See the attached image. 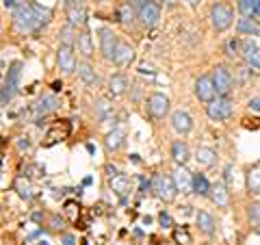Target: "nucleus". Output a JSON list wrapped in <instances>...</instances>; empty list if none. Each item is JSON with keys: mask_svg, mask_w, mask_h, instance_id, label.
<instances>
[{"mask_svg": "<svg viewBox=\"0 0 260 245\" xmlns=\"http://www.w3.org/2000/svg\"><path fill=\"white\" fill-rule=\"evenodd\" d=\"M3 5H5V9H15V7H18L15 0H3Z\"/></svg>", "mask_w": 260, "mask_h": 245, "instance_id": "46", "label": "nucleus"}, {"mask_svg": "<svg viewBox=\"0 0 260 245\" xmlns=\"http://www.w3.org/2000/svg\"><path fill=\"white\" fill-rule=\"evenodd\" d=\"M76 26H72V24L68 22L65 26L59 30V39H61V44H65V46H74L76 42H78V33L74 30Z\"/></svg>", "mask_w": 260, "mask_h": 245, "instance_id": "29", "label": "nucleus"}, {"mask_svg": "<svg viewBox=\"0 0 260 245\" xmlns=\"http://www.w3.org/2000/svg\"><path fill=\"white\" fill-rule=\"evenodd\" d=\"M124 139H126V135L115 128V130H111V133L107 135V139H104V145H107L109 152H117L121 145H124Z\"/></svg>", "mask_w": 260, "mask_h": 245, "instance_id": "25", "label": "nucleus"}, {"mask_svg": "<svg viewBox=\"0 0 260 245\" xmlns=\"http://www.w3.org/2000/svg\"><path fill=\"white\" fill-rule=\"evenodd\" d=\"M223 174H225V176H223V178H225V182L230 185V182H232V165H228V167H225V171H223Z\"/></svg>", "mask_w": 260, "mask_h": 245, "instance_id": "44", "label": "nucleus"}, {"mask_svg": "<svg viewBox=\"0 0 260 245\" xmlns=\"http://www.w3.org/2000/svg\"><path fill=\"white\" fill-rule=\"evenodd\" d=\"M18 148L24 152V150H30V139L28 137H20L18 139Z\"/></svg>", "mask_w": 260, "mask_h": 245, "instance_id": "42", "label": "nucleus"}, {"mask_svg": "<svg viewBox=\"0 0 260 245\" xmlns=\"http://www.w3.org/2000/svg\"><path fill=\"white\" fill-rule=\"evenodd\" d=\"M152 191L158 200L162 202H174L178 195V187L174 182V176H165V174H154L152 176Z\"/></svg>", "mask_w": 260, "mask_h": 245, "instance_id": "3", "label": "nucleus"}, {"mask_svg": "<svg viewBox=\"0 0 260 245\" xmlns=\"http://www.w3.org/2000/svg\"><path fill=\"white\" fill-rule=\"evenodd\" d=\"M202 3V0H186V5H189V7H193V9H195V7H198Z\"/></svg>", "mask_w": 260, "mask_h": 245, "instance_id": "47", "label": "nucleus"}, {"mask_svg": "<svg viewBox=\"0 0 260 245\" xmlns=\"http://www.w3.org/2000/svg\"><path fill=\"white\" fill-rule=\"evenodd\" d=\"M137 5H143V3H152V0H135Z\"/></svg>", "mask_w": 260, "mask_h": 245, "instance_id": "52", "label": "nucleus"}, {"mask_svg": "<svg viewBox=\"0 0 260 245\" xmlns=\"http://www.w3.org/2000/svg\"><path fill=\"white\" fill-rule=\"evenodd\" d=\"M76 70H78V78L83 80L87 87H95V85H98V80H100V78H98L95 70H93L89 63H78Z\"/></svg>", "mask_w": 260, "mask_h": 245, "instance_id": "21", "label": "nucleus"}, {"mask_svg": "<svg viewBox=\"0 0 260 245\" xmlns=\"http://www.w3.org/2000/svg\"><path fill=\"white\" fill-rule=\"evenodd\" d=\"M65 213L70 215V219H76V204H74V202H68V204H65Z\"/></svg>", "mask_w": 260, "mask_h": 245, "instance_id": "41", "label": "nucleus"}, {"mask_svg": "<svg viewBox=\"0 0 260 245\" xmlns=\"http://www.w3.org/2000/svg\"><path fill=\"white\" fill-rule=\"evenodd\" d=\"M195 96H198L200 102H206L210 104L219 96L217 89H215V83H213V76H200L195 80Z\"/></svg>", "mask_w": 260, "mask_h": 245, "instance_id": "7", "label": "nucleus"}, {"mask_svg": "<svg viewBox=\"0 0 260 245\" xmlns=\"http://www.w3.org/2000/svg\"><path fill=\"white\" fill-rule=\"evenodd\" d=\"M210 198H213V202L217 204V206H228V191H225V187L221 182H217L213 189H210Z\"/></svg>", "mask_w": 260, "mask_h": 245, "instance_id": "33", "label": "nucleus"}, {"mask_svg": "<svg viewBox=\"0 0 260 245\" xmlns=\"http://www.w3.org/2000/svg\"><path fill=\"white\" fill-rule=\"evenodd\" d=\"M15 191L20 193L22 200H32L35 198V189H32V185L26 180V178H18V180H15Z\"/></svg>", "mask_w": 260, "mask_h": 245, "instance_id": "31", "label": "nucleus"}, {"mask_svg": "<svg viewBox=\"0 0 260 245\" xmlns=\"http://www.w3.org/2000/svg\"><path fill=\"white\" fill-rule=\"evenodd\" d=\"M210 189H213V187H210L208 178L204 174H195L193 176V193L195 195H202V198H204V195H210Z\"/></svg>", "mask_w": 260, "mask_h": 245, "instance_id": "28", "label": "nucleus"}, {"mask_svg": "<svg viewBox=\"0 0 260 245\" xmlns=\"http://www.w3.org/2000/svg\"><path fill=\"white\" fill-rule=\"evenodd\" d=\"M158 222H160V226H162V228H172V226H174V222H172V215H169L167 210H162V213L158 215Z\"/></svg>", "mask_w": 260, "mask_h": 245, "instance_id": "40", "label": "nucleus"}, {"mask_svg": "<svg viewBox=\"0 0 260 245\" xmlns=\"http://www.w3.org/2000/svg\"><path fill=\"white\" fill-rule=\"evenodd\" d=\"M172 128L178 135H189L193 130V117L186 111H176L172 115Z\"/></svg>", "mask_w": 260, "mask_h": 245, "instance_id": "16", "label": "nucleus"}, {"mask_svg": "<svg viewBox=\"0 0 260 245\" xmlns=\"http://www.w3.org/2000/svg\"><path fill=\"white\" fill-rule=\"evenodd\" d=\"M195 219H198V226H200V230L204 234H213L215 232V217L210 213H206V210H200V213L195 215Z\"/></svg>", "mask_w": 260, "mask_h": 245, "instance_id": "27", "label": "nucleus"}, {"mask_svg": "<svg viewBox=\"0 0 260 245\" xmlns=\"http://www.w3.org/2000/svg\"><path fill=\"white\" fill-rule=\"evenodd\" d=\"M76 46H78V52L89 59V56L93 54V39H91V33H89V30H83V33H80Z\"/></svg>", "mask_w": 260, "mask_h": 245, "instance_id": "24", "label": "nucleus"}, {"mask_svg": "<svg viewBox=\"0 0 260 245\" xmlns=\"http://www.w3.org/2000/svg\"><path fill=\"white\" fill-rule=\"evenodd\" d=\"M128 89V78L124 74H113L109 80V91L111 96H124Z\"/></svg>", "mask_w": 260, "mask_h": 245, "instance_id": "23", "label": "nucleus"}, {"mask_svg": "<svg viewBox=\"0 0 260 245\" xmlns=\"http://www.w3.org/2000/svg\"><path fill=\"white\" fill-rule=\"evenodd\" d=\"M232 111H234V104L228 96H217L213 102L206 107V113L208 117L213 121H225L232 117Z\"/></svg>", "mask_w": 260, "mask_h": 245, "instance_id": "5", "label": "nucleus"}, {"mask_svg": "<svg viewBox=\"0 0 260 245\" xmlns=\"http://www.w3.org/2000/svg\"><path fill=\"white\" fill-rule=\"evenodd\" d=\"M241 48H243V42H239V39H228L225 42V54L237 56V54H241Z\"/></svg>", "mask_w": 260, "mask_h": 245, "instance_id": "38", "label": "nucleus"}, {"mask_svg": "<svg viewBox=\"0 0 260 245\" xmlns=\"http://www.w3.org/2000/svg\"><path fill=\"white\" fill-rule=\"evenodd\" d=\"M65 15H68V22L76 28L87 26V11L85 5H74V3H65Z\"/></svg>", "mask_w": 260, "mask_h": 245, "instance_id": "14", "label": "nucleus"}, {"mask_svg": "<svg viewBox=\"0 0 260 245\" xmlns=\"http://www.w3.org/2000/svg\"><path fill=\"white\" fill-rule=\"evenodd\" d=\"M165 3H167V5H172V0H165Z\"/></svg>", "mask_w": 260, "mask_h": 245, "instance_id": "53", "label": "nucleus"}, {"mask_svg": "<svg viewBox=\"0 0 260 245\" xmlns=\"http://www.w3.org/2000/svg\"><path fill=\"white\" fill-rule=\"evenodd\" d=\"M160 20V7L154 3H143L139 5V22L143 24L145 28H154Z\"/></svg>", "mask_w": 260, "mask_h": 245, "instance_id": "9", "label": "nucleus"}, {"mask_svg": "<svg viewBox=\"0 0 260 245\" xmlns=\"http://www.w3.org/2000/svg\"><path fill=\"white\" fill-rule=\"evenodd\" d=\"M241 56H243V61H245L247 68L260 72V48L251 42V39H245V42H243Z\"/></svg>", "mask_w": 260, "mask_h": 245, "instance_id": "13", "label": "nucleus"}, {"mask_svg": "<svg viewBox=\"0 0 260 245\" xmlns=\"http://www.w3.org/2000/svg\"><path fill=\"white\" fill-rule=\"evenodd\" d=\"M237 30L239 35H260V26L254 18H241L237 22Z\"/></svg>", "mask_w": 260, "mask_h": 245, "instance_id": "26", "label": "nucleus"}, {"mask_svg": "<svg viewBox=\"0 0 260 245\" xmlns=\"http://www.w3.org/2000/svg\"><path fill=\"white\" fill-rule=\"evenodd\" d=\"M256 9H258V0H239V11L245 18H254Z\"/></svg>", "mask_w": 260, "mask_h": 245, "instance_id": "36", "label": "nucleus"}, {"mask_svg": "<svg viewBox=\"0 0 260 245\" xmlns=\"http://www.w3.org/2000/svg\"><path fill=\"white\" fill-rule=\"evenodd\" d=\"M249 111L260 113V98H254V100H249Z\"/></svg>", "mask_w": 260, "mask_h": 245, "instance_id": "43", "label": "nucleus"}, {"mask_svg": "<svg viewBox=\"0 0 260 245\" xmlns=\"http://www.w3.org/2000/svg\"><path fill=\"white\" fill-rule=\"evenodd\" d=\"M13 26L20 33H37L42 30V24H39L35 11H32L30 3H18V7L13 9Z\"/></svg>", "mask_w": 260, "mask_h": 245, "instance_id": "1", "label": "nucleus"}, {"mask_svg": "<svg viewBox=\"0 0 260 245\" xmlns=\"http://www.w3.org/2000/svg\"><path fill=\"white\" fill-rule=\"evenodd\" d=\"M174 241L178 245H191V234L186 228H176L174 230Z\"/></svg>", "mask_w": 260, "mask_h": 245, "instance_id": "37", "label": "nucleus"}, {"mask_svg": "<svg viewBox=\"0 0 260 245\" xmlns=\"http://www.w3.org/2000/svg\"><path fill=\"white\" fill-rule=\"evenodd\" d=\"M174 182L178 187V191L182 193H193V174H189L184 167H178L174 171Z\"/></svg>", "mask_w": 260, "mask_h": 245, "instance_id": "18", "label": "nucleus"}, {"mask_svg": "<svg viewBox=\"0 0 260 245\" xmlns=\"http://www.w3.org/2000/svg\"><path fill=\"white\" fill-rule=\"evenodd\" d=\"M180 210H182V213H184V215H191V206H182Z\"/></svg>", "mask_w": 260, "mask_h": 245, "instance_id": "50", "label": "nucleus"}, {"mask_svg": "<svg viewBox=\"0 0 260 245\" xmlns=\"http://www.w3.org/2000/svg\"><path fill=\"white\" fill-rule=\"evenodd\" d=\"M65 3H74V5H85V0H65Z\"/></svg>", "mask_w": 260, "mask_h": 245, "instance_id": "51", "label": "nucleus"}, {"mask_svg": "<svg viewBox=\"0 0 260 245\" xmlns=\"http://www.w3.org/2000/svg\"><path fill=\"white\" fill-rule=\"evenodd\" d=\"M20 78H22V61H13L9 72L5 74V80H3V94H0V100H3V107L11 102V98L15 96L20 87Z\"/></svg>", "mask_w": 260, "mask_h": 245, "instance_id": "2", "label": "nucleus"}, {"mask_svg": "<svg viewBox=\"0 0 260 245\" xmlns=\"http://www.w3.org/2000/svg\"><path fill=\"white\" fill-rule=\"evenodd\" d=\"M213 83H215V89L219 96H228L232 91V76H230V72H228V68L217 65L213 70Z\"/></svg>", "mask_w": 260, "mask_h": 245, "instance_id": "11", "label": "nucleus"}, {"mask_svg": "<svg viewBox=\"0 0 260 245\" xmlns=\"http://www.w3.org/2000/svg\"><path fill=\"white\" fill-rule=\"evenodd\" d=\"M61 87H63V85L59 83V80H56V83H52V89H54V91H59V89H61Z\"/></svg>", "mask_w": 260, "mask_h": 245, "instance_id": "49", "label": "nucleus"}, {"mask_svg": "<svg viewBox=\"0 0 260 245\" xmlns=\"http://www.w3.org/2000/svg\"><path fill=\"white\" fill-rule=\"evenodd\" d=\"M137 18H139V9H135L133 0H126V3H121L117 7V11H115V20L121 22L124 26H133Z\"/></svg>", "mask_w": 260, "mask_h": 245, "instance_id": "15", "label": "nucleus"}, {"mask_svg": "<svg viewBox=\"0 0 260 245\" xmlns=\"http://www.w3.org/2000/svg\"><path fill=\"white\" fill-rule=\"evenodd\" d=\"M98 35H100V50H102V56H104L107 61H113V54H115L117 46H119L117 35H115V33H113L109 26H102L100 30H98Z\"/></svg>", "mask_w": 260, "mask_h": 245, "instance_id": "6", "label": "nucleus"}, {"mask_svg": "<svg viewBox=\"0 0 260 245\" xmlns=\"http://www.w3.org/2000/svg\"><path fill=\"white\" fill-rule=\"evenodd\" d=\"M72 133V124L68 119H59L56 124L50 126V130H48V135H46V145H54V143H59V141H65V139L70 137Z\"/></svg>", "mask_w": 260, "mask_h": 245, "instance_id": "10", "label": "nucleus"}, {"mask_svg": "<svg viewBox=\"0 0 260 245\" xmlns=\"http://www.w3.org/2000/svg\"><path fill=\"white\" fill-rule=\"evenodd\" d=\"M56 65L63 74H72L78 65H76V56H74V46H59V52H56Z\"/></svg>", "mask_w": 260, "mask_h": 245, "instance_id": "8", "label": "nucleus"}, {"mask_svg": "<svg viewBox=\"0 0 260 245\" xmlns=\"http://www.w3.org/2000/svg\"><path fill=\"white\" fill-rule=\"evenodd\" d=\"M210 22H213V28L217 33H223L232 26L234 22V11L230 5L225 3H215L213 7H210Z\"/></svg>", "mask_w": 260, "mask_h": 245, "instance_id": "4", "label": "nucleus"}, {"mask_svg": "<svg viewBox=\"0 0 260 245\" xmlns=\"http://www.w3.org/2000/svg\"><path fill=\"white\" fill-rule=\"evenodd\" d=\"M133 61H135V48L126 42H119L115 54H113V63L119 65V68H124V65H130Z\"/></svg>", "mask_w": 260, "mask_h": 245, "instance_id": "17", "label": "nucleus"}, {"mask_svg": "<svg viewBox=\"0 0 260 245\" xmlns=\"http://www.w3.org/2000/svg\"><path fill=\"white\" fill-rule=\"evenodd\" d=\"M148 111L152 117L162 119L169 113V98L165 94H152L148 98Z\"/></svg>", "mask_w": 260, "mask_h": 245, "instance_id": "12", "label": "nucleus"}, {"mask_svg": "<svg viewBox=\"0 0 260 245\" xmlns=\"http://www.w3.org/2000/svg\"><path fill=\"white\" fill-rule=\"evenodd\" d=\"M63 245H76L74 236H72V234H65V236H63Z\"/></svg>", "mask_w": 260, "mask_h": 245, "instance_id": "45", "label": "nucleus"}, {"mask_svg": "<svg viewBox=\"0 0 260 245\" xmlns=\"http://www.w3.org/2000/svg\"><path fill=\"white\" fill-rule=\"evenodd\" d=\"M249 219L251 222H256V224H260V202L249 204Z\"/></svg>", "mask_w": 260, "mask_h": 245, "instance_id": "39", "label": "nucleus"}, {"mask_svg": "<svg viewBox=\"0 0 260 245\" xmlns=\"http://www.w3.org/2000/svg\"><path fill=\"white\" fill-rule=\"evenodd\" d=\"M111 113H113V104L109 100H104V98H102V100L95 102V115H98V119H100V121L107 119Z\"/></svg>", "mask_w": 260, "mask_h": 245, "instance_id": "35", "label": "nucleus"}, {"mask_svg": "<svg viewBox=\"0 0 260 245\" xmlns=\"http://www.w3.org/2000/svg\"><path fill=\"white\" fill-rule=\"evenodd\" d=\"M111 187H113V189H115L119 195H126V193L133 191V185H130V178H128V176H121V174L113 178V180H111Z\"/></svg>", "mask_w": 260, "mask_h": 245, "instance_id": "32", "label": "nucleus"}, {"mask_svg": "<svg viewBox=\"0 0 260 245\" xmlns=\"http://www.w3.org/2000/svg\"><path fill=\"white\" fill-rule=\"evenodd\" d=\"M56 107H59V98H56L54 94H46V96H42V98L37 100V104H35V113H37L39 117H42V115L46 117L48 113H52Z\"/></svg>", "mask_w": 260, "mask_h": 245, "instance_id": "19", "label": "nucleus"}, {"mask_svg": "<svg viewBox=\"0 0 260 245\" xmlns=\"http://www.w3.org/2000/svg\"><path fill=\"white\" fill-rule=\"evenodd\" d=\"M93 3H102V0H93Z\"/></svg>", "mask_w": 260, "mask_h": 245, "instance_id": "54", "label": "nucleus"}, {"mask_svg": "<svg viewBox=\"0 0 260 245\" xmlns=\"http://www.w3.org/2000/svg\"><path fill=\"white\" fill-rule=\"evenodd\" d=\"M30 5H32V11H35L39 24H42V28H44L46 24L52 20V11H50V9H46V7H42V5H37V3H30Z\"/></svg>", "mask_w": 260, "mask_h": 245, "instance_id": "34", "label": "nucleus"}, {"mask_svg": "<svg viewBox=\"0 0 260 245\" xmlns=\"http://www.w3.org/2000/svg\"><path fill=\"white\" fill-rule=\"evenodd\" d=\"M172 157H174V163L178 167H184L186 161L191 159V152H189V145L184 141H174L172 145Z\"/></svg>", "mask_w": 260, "mask_h": 245, "instance_id": "20", "label": "nucleus"}, {"mask_svg": "<svg viewBox=\"0 0 260 245\" xmlns=\"http://www.w3.org/2000/svg\"><path fill=\"white\" fill-rule=\"evenodd\" d=\"M195 161H198L202 167H210L217 163V152L213 148H208V145H202V148H198V152H195Z\"/></svg>", "mask_w": 260, "mask_h": 245, "instance_id": "22", "label": "nucleus"}, {"mask_svg": "<svg viewBox=\"0 0 260 245\" xmlns=\"http://www.w3.org/2000/svg\"><path fill=\"white\" fill-rule=\"evenodd\" d=\"M254 20L260 22V0H258V9H256V13H254Z\"/></svg>", "mask_w": 260, "mask_h": 245, "instance_id": "48", "label": "nucleus"}, {"mask_svg": "<svg viewBox=\"0 0 260 245\" xmlns=\"http://www.w3.org/2000/svg\"><path fill=\"white\" fill-rule=\"evenodd\" d=\"M247 189L251 193H260V163L247 169Z\"/></svg>", "mask_w": 260, "mask_h": 245, "instance_id": "30", "label": "nucleus"}]
</instances>
